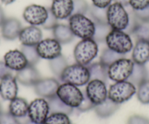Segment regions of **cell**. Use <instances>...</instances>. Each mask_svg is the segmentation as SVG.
<instances>
[{"mask_svg":"<svg viewBox=\"0 0 149 124\" xmlns=\"http://www.w3.org/2000/svg\"><path fill=\"white\" fill-rule=\"evenodd\" d=\"M69 26L74 36L82 39L92 38L95 24L89 17L81 14H73L69 18Z\"/></svg>","mask_w":149,"mask_h":124,"instance_id":"obj_1","label":"cell"},{"mask_svg":"<svg viewBox=\"0 0 149 124\" xmlns=\"http://www.w3.org/2000/svg\"><path fill=\"white\" fill-rule=\"evenodd\" d=\"M105 43L107 48L121 55H125L133 49L132 40L130 35L120 30L112 29L106 37Z\"/></svg>","mask_w":149,"mask_h":124,"instance_id":"obj_2","label":"cell"},{"mask_svg":"<svg viewBox=\"0 0 149 124\" xmlns=\"http://www.w3.org/2000/svg\"><path fill=\"white\" fill-rule=\"evenodd\" d=\"M98 45L93 38L82 39L74 47L73 55L76 63L87 66L98 55Z\"/></svg>","mask_w":149,"mask_h":124,"instance_id":"obj_3","label":"cell"},{"mask_svg":"<svg viewBox=\"0 0 149 124\" xmlns=\"http://www.w3.org/2000/svg\"><path fill=\"white\" fill-rule=\"evenodd\" d=\"M60 80L76 86L87 84L90 81V75L87 66L78 63L68 65L63 71Z\"/></svg>","mask_w":149,"mask_h":124,"instance_id":"obj_4","label":"cell"},{"mask_svg":"<svg viewBox=\"0 0 149 124\" xmlns=\"http://www.w3.org/2000/svg\"><path fill=\"white\" fill-rule=\"evenodd\" d=\"M129 19L128 10L121 4L114 2L107 8V21L112 29L124 31L128 25Z\"/></svg>","mask_w":149,"mask_h":124,"instance_id":"obj_5","label":"cell"},{"mask_svg":"<svg viewBox=\"0 0 149 124\" xmlns=\"http://www.w3.org/2000/svg\"><path fill=\"white\" fill-rule=\"evenodd\" d=\"M136 92V86L129 81H117L109 88L107 97L120 105L130 100Z\"/></svg>","mask_w":149,"mask_h":124,"instance_id":"obj_6","label":"cell"},{"mask_svg":"<svg viewBox=\"0 0 149 124\" xmlns=\"http://www.w3.org/2000/svg\"><path fill=\"white\" fill-rule=\"evenodd\" d=\"M56 95L64 103L72 108H77L84 99V93L78 86L64 83L58 86Z\"/></svg>","mask_w":149,"mask_h":124,"instance_id":"obj_7","label":"cell"},{"mask_svg":"<svg viewBox=\"0 0 149 124\" xmlns=\"http://www.w3.org/2000/svg\"><path fill=\"white\" fill-rule=\"evenodd\" d=\"M134 62L126 58L116 61L107 68V76L112 81H127L132 72Z\"/></svg>","mask_w":149,"mask_h":124,"instance_id":"obj_8","label":"cell"},{"mask_svg":"<svg viewBox=\"0 0 149 124\" xmlns=\"http://www.w3.org/2000/svg\"><path fill=\"white\" fill-rule=\"evenodd\" d=\"M49 105L44 98H38L29 104L28 116L32 122L42 124L49 115Z\"/></svg>","mask_w":149,"mask_h":124,"instance_id":"obj_9","label":"cell"},{"mask_svg":"<svg viewBox=\"0 0 149 124\" xmlns=\"http://www.w3.org/2000/svg\"><path fill=\"white\" fill-rule=\"evenodd\" d=\"M48 15V8L39 5H30L24 9L23 18L31 25H42Z\"/></svg>","mask_w":149,"mask_h":124,"instance_id":"obj_10","label":"cell"},{"mask_svg":"<svg viewBox=\"0 0 149 124\" xmlns=\"http://www.w3.org/2000/svg\"><path fill=\"white\" fill-rule=\"evenodd\" d=\"M37 53L42 59H54L61 55V45L55 38L42 39L36 46Z\"/></svg>","mask_w":149,"mask_h":124,"instance_id":"obj_11","label":"cell"},{"mask_svg":"<svg viewBox=\"0 0 149 124\" xmlns=\"http://www.w3.org/2000/svg\"><path fill=\"white\" fill-rule=\"evenodd\" d=\"M88 99L95 105L101 104L107 98L105 83L100 80H90L85 91Z\"/></svg>","mask_w":149,"mask_h":124,"instance_id":"obj_12","label":"cell"},{"mask_svg":"<svg viewBox=\"0 0 149 124\" xmlns=\"http://www.w3.org/2000/svg\"><path fill=\"white\" fill-rule=\"evenodd\" d=\"M59 86V82L56 78H40L34 86V89L38 96L44 99H50L56 96L57 90Z\"/></svg>","mask_w":149,"mask_h":124,"instance_id":"obj_13","label":"cell"},{"mask_svg":"<svg viewBox=\"0 0 149 124\" xmlns=\"http://www.w3.org/2000/svg\"><path fill=\"white\" fill-rule=\"evenodd\" d=\"M18 38L24 46H37L42 39V32L38 26L29 25L22 28Z\"/></svg>","mask_w":149,"mask_h":124,"instance_id":"obj_14","label":"cell"},{"mask_svg":"<svg viewBox=\"0 0 149 124\" xmlns=\"http://www.w3.org/2000/svg\"><path fill=\"white\" fill-rule=\"evenodd\" d=\"M18 81L12 74L4 77L0 81V95L5 100L11 101L17 97Z\"/></svg>","mask_w":149,"mask_h":124,"instance_id":"obj_15","label":"cell"},{"mask_svg":"<svg viewBox=\"0 0 149 124\" xmlns=\"http://www.w3.org/2000/svg\"><path fill=\"white\" fill-rule=\"evenodd\" d=\"M18 82L26 86H34L36 83L41 78L40 74L35 66L27 65L22 70L17 71L15 75Z\"/></svg>","mask_w":149,"mask_h":124,"instance_id":"obj_16","label":"cell"},{"mask_svg":"<svg viewBox=\"0 0 149 124\" xmlns=\"http://www.w3.org/2000/svg\"><path fill=\"white\" fill-rule=\"evenodd\" d=\"M22 28L21 21L18 19L15 18H6L1 25V33L5 40L13 41L18 38Z\"/></svg>","mask_w":149,"mask_h":124,"instance_id":"obj_17","label":"cell"},{"mask_svg":"<svg viewBox=\"0 0 149 124\" xmlns=\"http://www.w3.org/2000/svg\"><path fill=\"white\" fill-rule=\"evenodd\" d=\"M4 62L7 66L14 71H19L28 65L26 59L21 50H10L4 56Z\"/></svg>","mask_w":149,"mask_h":124,"instance_id":"obj_18","label":"cell"},{"mask_svg":"<svg viewBox=\"0 0 149 124\" xmlns=\"http://www.w3.org/2000/svg\"><path fill=\"white\" fill-rule=\"evenodd\" d=\"M51 11L58 20L69 19L72 15V0H53Z\"/></svg>","mask_w":149,"mask_h":124,"instance_id":"obj_19","label":"cell"},{"mask_svg":"<svg viewBox=\"0 0 149 124\" xmlns=\"http://www.w3.org/2000/svg\"><path fill=\"white\" fill-rule=\"evenodd\" d=\"M132 60L134 63L145 65L149 61V41L137 40L133 47Z\"/></svg>","mask_w":149,"mask_h":124,"instance_id":"obj_20","label":"cell"},{"mask_svg":"<svg viewBox=\"0 0 149 124\" xmlns=\"http://www.w3.org/2000/svg\"><path fill=\"white\" fill-rule=\"evenodd\" d=\"M54 38L61 45H67L74 40V35L70 29L69 25L58 23L53 28Z\"/></svg>","mask_w":149,"mask_h":124,"instance_id":"obj_21","label":"cell"},{"mask_svg":"<svg viewBox=\"0 0 149 124\" xmlns=\"http://www.w3.org/2000/svg\"><path fill=\"white\" fill-rule=\"evenodd\" d=\"M120 105L114 102L108 97L101 104L95 105L94 111L100 118H107L113 115L119 108Z\"/></svg>","mask_w":149,"mask_h":124,"instance_id":"obj_22","label":"cell"},{"mask_svg":"<svg viewBox=\"0 0 149 124\" xmlns=\"http://www.w3.org/2000/svg\"><path fill=\"white\" fill-rule=\"evenodd\" d=\"M29 104L25 99L15 97L10 101L9 105V112L17 118H25L28 115Z\"/></svg>","mask_w":149,"mask_h":124,"instance_id":"obj_23","label":"cell"},{"mask_svg":"<svg viewBox=\"0 0 149 124\" xmlns=\"http://www.w3.org/2000/svg\"><path fill=\"white\" fill-rule=\"evenodd\" d=\"M88 71H89L90 80H100L104 81V83L107 82V68L104 66L101 62H94L90 63L87 65Z\"/></svg>","mask_w":149,"mask_h":124,"instance_id":"obj_24","label":"cell"},{"mask_svg":"<svg viewBox=\"0 0 149 124\" xmlns=\"http://www.w3.org/2000/svg\"><path fill=\"white\" fill-rule=\"evenodd\" d=\"M148 71L145 65L134 64L132 72L127 81L131 82L135 86H138L140 84L148 79Z\"/></svg>","mask_w":149,"mask_h":124,"instance_id":"obj_25","label":"cell"},{"mask_svg":"<svg viewBox=\"0 0 149 124\" xmlns=\"http://www.w3.org/2000/svg\"><path fill=\"white\" fill-rule=\"evenodd\" d=\"M48 105H49V111L51 113H64L69 115L73 112L74 108L68 106L62 102L58 96H54L53 97L48 99Z\"/></svg>","mask_w":149,"mask_h":124,"instance_id":"obj_26","label":"cell"},{"mask_svg":"<svg viewBox=\"0 0 149 124\" xmlns=\"http://www.w3.org/2000/svg\"><path fill=\"white\" fill-rule=\"evenodd\" d=\"M68 65L67 60L63 55H59L54 59L49 60V68L53 73L58 78H61L63 71Z\"/></svg>","mask_w":149,"mask_h":124,"instance_id":"obj_27","label":"cell"},{"mask_svg":"<svg viewBox=\"0 0 149 124\" xmlns=\"http://www.w3.org/2000/svg\"><path fill=\"white\" fill-rule=\"evenodd\" d=\"M87 14L94 23H107V8H99L92 5Z\"/></svg>","mask_w":149,"mask_h":124,"instance_id":"obj_28","label":"cell"},{"mask_svg":"<svg viewBox=\"0 0 149 124\" xmlns=\"http://www.w3.org/2000/svg\"><path fill=\"white\" fill-rule=\"evenodd\" d=\"M125 58V55L116 52L109 48H106L102 51L100 56V61L102 64L108 68L110 65L121 58Z\"/></svg>","mask_w":149,"mask_h":124,"instance_id":"obj_29","label":"cell"},{"mask_svg":"<svg viewBox=\"0 0 149 124\" xmlns=\"http://www.w3.org/2000/svg\"><path fill=\"white\" fill-rule=\"evenodd\" d=\"M95 24V31L93 36V39L97 43H103L105 42V39L109 33L111 31L108 23H94Z\"/></svg>","mask_w":149,"mask_h":124,"instance_id":"obj_30","label":"cell"},{"mask_svg":"<svg viewBox=\"0 0 149 124\" xmlns=\"http://www.w3.org/2000/svg\"><path fill=\"white\" fill-rule=\"evenodd\" d=\"M21 51L25 56L29 65L35 66L41 58L37 53L36 46H24L22 45L21 48Z\"/></svg>","mask_w":149,"mask_h":124,"instance_id":"obj_31","label":"cell"},{"mask_svg":"<svg viewBox=\"0 0 149 124\" xmlns=\"http://www.w3.org/2000/svg\"><path fill=\"white\" fill-rule=\"evenodd\" d=\"M132 35H134L137 40L149 41V21H139Z\"/></svg>","mask_w":149,"mask_h":124,"instance_id":"obj_32","label":"cell"},{"mask_svg":"<svg viewBox=\"0 0 149 124\" xmlns=\"http://www.w3.org/2000/svg\"><path fill=\"white\" fill-rule=\"evenodd\" d=\"M137 97L138 100L144 105L149 104V80H146L137 86Z\"/></svg>","mask_w":149,"mask_h":124,"instance_id":"obj_33","label":"cell"},{"mask_svg":"<svg viewBox=\"0 0 149 124\" xmlns=\"http://www.w3.org/2000/svg\"><path fill=\"white\" fill-rule=\"evenodd\" d=\"M42 124H72L70 118L64 113L49 114Z\"/></svg>","mask_w":149,"mask_h":124,"instance_id":"obj_34","label":"cell"},{"mask_svg":"<svg viewBox=\"0 0 149 124\" xmlns=\"http://www.w3.org/2000/svg\"><path fill=\"white\" fill-rule=\"evenodd\" d=\"M73 1V14L86 15L89 10V5L86 0H72Z\"/></svg>","mask_w":149,"mask_h":124,"instance_id":"obj_35","label":"cell"},{"mask_svg":"<svg viewBox=\"0 0 149 124\" xmlns=\"http://www.w3.org/2000/svg\"><path fill=\"white\" fill-rule=\"evenodd\" d=\"M0 124H21L18 118L11 115L9 112L0 113Z\"/></svg>","mask_w":149,"mask_h":124,"instance_id":"obj_36","label":"cell"},{"mask_svg":"<svg viewBox=\"0 0 149 124\" xmlns=\"http://www.w3.org/2000/svg\"><path fill=\"white\" fill-rule=\"evenodd\" d=\"M95 107V105L88 99V97H87L86 92L84 93V99H83L82 102H81V105L77 108V109L80 111V112H87V111H89L91 110L94 109V108Z\"/></svg>","mask_w":149,"mask_h":124,"instance_id":"obj_37","label":"cell"},{"mask_svg":"<svg viewBox=\"0 0 149 124\" xmlns=\"http://www.w3.org/2000/svg\"><path fill=\"white\" fill-rule=\"evenodd\" d=\"M58 24V19L54 16V14L51 11V9L48 8V15L46 21L42 25L45 29L53 30V28Z\"/></svg>","mask_w":149,"mask_h":124,"instance_id":"obj_38","label":"cell"},{"mask_svg":"<svg viewBox=\"0 0 149 124\" xmlns=\"http://www.w3.org/2000/svg\"><path fill=\"white\" fill-rule=\"evenodd\" d=\"M133 10H141L149 7V0H130V5Z\"/></svg>","mask_w":149,"mask_h":124,"instance_id":"obj_39","label":"cell"},{"mask_svg":"<svg viewBox=\"0 0 149 124\" xmlns=\"http://www.w3.org/2000/svg\"><path fill=\"white\" fill-rule=\"evenodd\" d=\"M127 124H149V119L143 115H134L129 118Z\"/></svg>","mask_w":149,"mask_h":124,"instance_id":"obj_40","label":"cell"},{"mask_svg":"<svg viewBox=\"0 0 149 124\" xmlns=\"http://www.w3.org/2000/svg\"><path fill=\"white\" fill-rule=\"evenodd\" d=\"M133 12L139 21L142 22L149 21V7L141 10H133Z\"/></svg>","mask_w":149,"mask_h":124,"instance_id":"obj_41","label":"cell"},{"mask_svg":"<svg viewBox=\"0 0 149 124\" xmlns=\"http://www.w3.org/2000/svg\"><path fill=\"white\" fill-rule=\"evenodd\" d=\"M10 74H12V71L7 66L4 61L0 60V80Z\"/></svg>","mask_w":149,"mask_h":124,"instance_id":"obj_42","label":"cell"},{"mask_svg":"<svg viewBox=\"0 0 149 124\" xmlns=\"http://www.w3.org/2000/svg\"><path fill=\"white\" fill-rule=\"evenodd\" d=\"M113 0H91L92 5L99 8H107Z\"/></svg>","mask_w":149,"mask_h":124,"instance_id":"obj_43","label":"cell"},{"mask_svg":"<svg viewBox=\"0 0 149 124\" xmlns=\"http://www.w3.org/2000/svg\"><path fill=\"white\" fill-rule=\"evenodd\" d=\"M5 19H6V18H5V12H4L3 9H2V8L1 7V5H0V27L2 25L4 21H5Z\"/></svg>","mask_w":149,"mask_h":124,"instance_id":"obj_44","label":"cell"},{"mask_svg":"<svg viewBox=\"0 0 149 124\" xmlns=\"http://www.w3.org/2000/svg\"><path fill=\"white\" fill-rule=\"evenodd\" d=\"M113 1L114 2L121 4L124 7H129V5H130V0H113Z\"/></svg>","mask_w":149,"mask_h":124,"instance_id":"obj_45","label":"cell"},{"mask_svg":"<svg viewBox=\"0 0 149 124\" xmlns=\"http://www.w3.org/2000/svg\"><path fill=\"white\" fill-rule=\"evenodd\" d=\"M1 1H2V2L3 4H5V5H10V4L13 3L15 0H1Z\"/></svg>","mask_w":149,"mask_h":124,"instance_id":"obj_46","label":"cell"},{"mask_svg":"<svg viewBox=\"0 0 149 124\" xmlns=\"http://www.w3.org/2000/svg\"><path fill=\"white\" fill-rule=\"evenodd\" d=\"M21 124H37V123H35L32 122V121H31V120H30L29 118V119H27L26 121H24V122L23 123H21Z\"/></svg>","mask_w":149,"mask_h":124,"instance_id":"obj_47","label":"cell"},{"mask_svg":"<svg viewBox=\"0 0 149 124\" xmlns=\"http://www.w3.org/2000/svg\"><path fill=\"white\" fill-rule=\"evenodd\" d=\"M2 112V105L0 103V113Z\"/></svg>","mask_w":149,"mask_h":124,"instance_id":"obj_48","label":"cell"}]
</instances>
